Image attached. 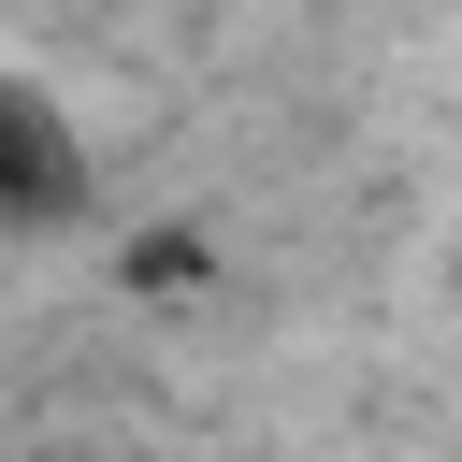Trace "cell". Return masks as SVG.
<instances>
[{
	"label": "cell",
	"mask_w": 462,
	"mask_h": 462,
	"mask_svg": "<svg viewBox=\"0 0 462 462\" xmlns=\"http://www.w3.org/2000/svg\"><path fill=\"white\" fill-rule=\"evenodd\" d=\"M72 202H87L72 116L43 87H0V231H72Z\"/></svg>",
	"instance_id": "cell-1"
}]
</instances>
